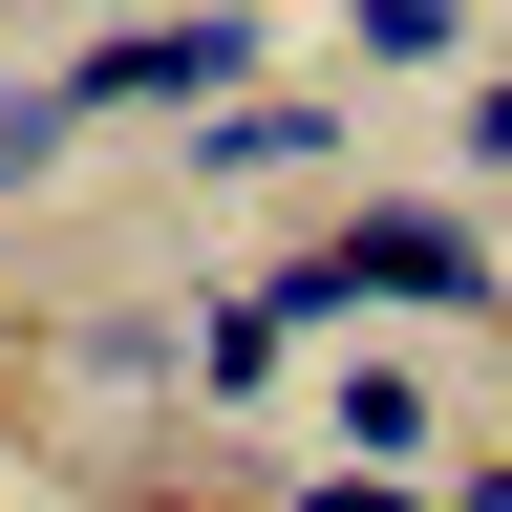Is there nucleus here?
I'll return each instance as SVG.
<instances>
[{"instance_id":"9","label":"nucleus","mask_w":512,"mask_h":512,"mask_svg":"<svg viewBox=\"0 0 512 512\" xmlns=\"http://www.w3.org/2000/svg\"><path fill=\"white\" fill-rule=\"evenodd\" d=\"M448 150H470V171H512V86H470V107H448Z\"/></svg>"},{"instance_id":"8","label":"nucleus","mask_w":512,"mask_h":512,"mask_svg":"<svg viewBox=\"0 0 512 512\" xmlns=\"http://www.w3.org/2000/svg\"><path fill=\"white\" fill-rule=\"evenodd\" d=\"M278 512H448V491H406V470H299Z\"/></svg>"},{"instance_id":"7","label":"nucleus","mask_w":512,"mask_h":512,"mask_svg":"<svg viewBox=\"0 0 512 512\" xmlns=\"http://www.w3.org/2000/svg\"><path fill=\"white\" fill-rule=\"evenodd\" d=\"M64 171V86H0V192H43Z\"/></svg>"},{"instance_id":"4","label":"nucleus","mask_w":512,"mask_h":512,"mask_svg":"<svg viewBox=\"0 0 512 512\" xmlns=\"http://www.w3.org/2000/svg\"><path fill=\"white\" fill-rule=\"evenodd\" d=\"M278 171H342V107H320V86L214 107V128H192V192H278Z\"/></svg>"},{"instance_id":"10","label":"nucleus","mask_w":512,"mask_h":512,"mask_svg":"<svg viewBox=\"0 0 512 512\" xmlns=\"http://www.w3.org/2000/svg\"><path fill=\"white\" fill-rule=\"evenodd\" d=\"M448 512H512V470H448Z\"/></svg>"},{"instance_id":"6","label":"nucleus","mask_w":512,"mask_h":512,"mask_svg":"<svg viewBox=\"0 0 512 512\" xmlns=\"http://www.w3.org/2000/svg\"><path fill=\"white\" fill-rule=\"evenodd\" d=\"M342 43H363V64H448V43H470V0H342Z\"/></svg>"},{"instance_id":"2","label":"nucleus","mask_w":512,"mask_h":512,"mask_svg":"<svg viewBox=\"0 0 512 512\" xmlns=\"http://www.w3.org/2000/svg\"><path fill=\"white\" fill-rule=\"evenodd\" d=\"M235 86H256V0H171V22L64 43V128H214Z\"/></svg>"},{"instance_id":"3","label":"nucleus","mask_w":512,"mask_h":512,"mask_svg":"<svg viewBox=\"0 0 512 512\" xmlns=\"http://www.w3.org/2000/svg\"><path fill=\"white\" fill-rule=\"evenodd\" d=\"M342 470H406V491H448V406H427V363H384V342H342Z\"/></svg>"},{"instance_id":"5","label":"nucleus","mask_w":512,"mask_h":512,"mask_svg":"<svg viewBox=\"0 0 512 512\" xmlns=\"http://www.w3.org/2000/svg\"><path fill=\"white\" fill-rule=\"evenodd\" d=\"M278 363H299V320H278V299H192V406H235V427H256V406H278Z\"/></svg>"},{"instance_id":"1","label":"nucleus","mask_w":512,"mask_h":512,"mask_svg":"<svg viewBox=\"0 0 512 512\" xmlns=\"http://www.w3.org/2000/svg\"><path fill=\"white\" fill-rule=\"evenodd\" d=\"M256 299H278L299 342H363V320H512V256L448 214V192H342Z\"/></svg>"}]
</instances>
